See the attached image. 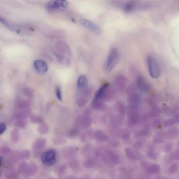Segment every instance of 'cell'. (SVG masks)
<instances>
[{
  "label": "cell",
  "mask_w": 179,
  "mask_h": 179,
  "mask_svg": "<svg viewBox=\"0 0 179 179\" xmlns=\"http://www.w3.org/2000/svg\"><path fill=\"white\" fill-rule=\"evenodd\" d=\"M7 128V126L5 123H0V135L4 133L5 131Z\"/></svg>",
  "instance_id": "21"
},
{
  "label": "cell",
  "mask_w": 179,
  "mask_h": 179,
  "mask_svg": "<svg viewBox=\"0 0 179 179\" xmlns=\"http://www.w3.org/2000/svg\"><path fill=\"white\" fill-rule=\"evenodd\" d=\"M135 4L134 3H128L125 5L124 9L126 12H130L133 11L135 9Z\"/></svg>",
  "instance_id": "14"
},
{
  "label": "cell",
  "mask_w": 179,
  "mask_h": 179,
  "mask_svg": "<svg viewBox=\"0 0 179 179\" xmlns=\"http://www.w3.org/2000/svg\"><path fill=\"white\" fill-rule=\"evenodd\" d=\"M3 158L2 157L0 156V166H1L3 163Z\"/></svg>",
  "instance_id": "23"
},
{
  "label": "cell",
  "mask_w": 179,
  "mask_h": 179,
  "mask_svg": "<svg viewBox=\"0 0 179 179\" xmlns=\"http://www.w3.org/2000/svg\"><path fill=\"white\" fill-rule=\"evenodd\" d=\"M56 153L53 150H49L44 152L42 155L41 160L44 166H53L56 161Z\"/></svg>",
  "instance_id": "4"
},
{
  "label": "cell",
  "mask_w": 179,
  "mask_h": 179,
  "mask_svg": "<svg viewBox=\"0 0 179 179\" xmlns=\"http://www.w3.org/2000/svg\"><path fill=\"white\" fill-rule=\"evenodd\" d=\"M147 170L150 173L157 174L160 171V166L156 164H152L147 167Z\"/></svg>",
  "instance_id": "10"
},
{
  "label": "cell",
  "mask_w": 179,
  "mask_h": 179,
  "mask_svg": "<svg viewBox=\"0 0 179 179\" xmlns=\"http://www.w3.org/2000/svg\"><path fill=\"white\" fill-rule=\"evenodd\" d=\"M109 160L114 164H118L119 163L120 157L116 154L113 152H109Z\"/></svg>",
  "instance_id": "11"
},
{
  "label": "cell",
  "mask_w": 179,
  "mask_h": 179,
  "mask_svg": "<svg viewBox=\"0 0 179 179\" xmlns=\"http://www.w3.org/2000/svg\"><path fill=\"white\" fill-rule=\"evenodd\" d=\"M88 86V80L85 76L81 75L79 77L77 84V88L78 90L80 92H85L87 89Z\"/></svg>",
  "instance_id": "8"
},
{
  "label": "cell",
  "mask_w": 179,
  "mask_h": 179,
  "mask_svg": "<svg viewBox=\"0 0 179 179\" xmlns=\"http://www.w3.org/2000/svg\"><path fill=\"white\" fill-rule=\"evenodd\" d=\"M139 88L143 91H148L149 90L150 86L145 80L142 77L138 78L137 81Z\"/></svg>",
  "instance_id": "9"
},
{
  "label": "cell",
  "mask_w": 179,
  "mask_h": 179,
  "mask_svg": "<svg viewBox=\"0 0 179 179\" xmlns=\"http://www.w3.org/2000/svg\"><path fill=\"white\" fill-rule=\"evenodd\" d=\"M148 156L149 158L152 159L154 160H156L157 159L158 155L156 152H154V151H149L147 153Z\"/></svg>",
  "instance_id": "17"
},
{
  "label": "cell",
  "mask_w": 179,
  "mask_h": 179,
  "mask_svg": "<svg viewBox=\"0 0 179 179\" xmlns=\"http://www.w3.org/2000/svg\"><path fill=\"white\" fill-rule=\"evenodd\" d=\"M147 64L150 76L154 79L158 78L160 74V69L158 63L156 59L152 56H148Z\"/></svg>",
  "instance_id": "3"
},
{
  "label": "cell",
  "mask_w": 179,
  "mask_h": 179,
  "mask_svg": "<svg viewBox=\"0 0 179 179\" xmlns=\"http://www.w3.org/2000/svg\"><path fill=\"white\" fill-rule=\"evenodd\" d=\"M0 22L2 23L6 27H7L10 30H12V31L16 32L18 33V31L15 28V27H14L13 26L11 25L5 19H4L1 16H0Z\"/></svg>",
  "instance_id": "12"
},
{
  "label": "cell",
  "mask_w": 179,
  "mask_h": 179,
  "mask_svg": "<svg viewBox=\"0 0 179 179\" xmlns=\"http://www.w3.org/2000/svg\"><path fill=\"white\" fill-rule=\"evenodd\" d=\"M96 137L97 139L99 141H103L106 140V137L103 133L99 132L97 133Z\"/></svg>",
  "instance_id": "19"
},
{
  "label": "cell",
  "mask_w": 179,
  "mask_h": 179,
  "mask_svg": "<svg viewBox=\"0 0 179 179\" xmlns=\"http://www.w3.org/2000/svg\"><path fill=\"white\" fill-rule=\"evenodd\" d=\"M109 86L108 83H105L95 93L93 101H101L104 98Z\"/></svg>",
  "instance_id": "7"
},
{
  "label": "cell",
  "mask_w": 179,
  "mask_h": 179,
  "mask_svg": "<svg viewBox=\"0 0 179 179\" xmlns=\"http://www.w3.org/2000/svg\"><path fill=\"white\" fill-rule=\"evenodd\" d=\"M48 131V127L47 125L44 124L40 126V133L43 134L47 133Z\"/></svg>",
  "instance_id": "16"
},
{
  "label": "cell",
  "mask_w": 179,
  "mask_h": 179,
  "mask_svg": "<svg viewBox=\"0 0 179 179\" xmlns=\"http://www.w3.org/2000/svg\"><path fill=\"white\" fill-rule=\"evenodd\" d=\"M173 148V145L171 143H169L166 145V152L167 153H169L172 150Z\"/></svg>",
  "instance_id": "22"
},
{
  "label": "cell",
  "mask_w": 179,
  "mask_h": 179,
  "mask_svg": "<svg viewBox=\"0 0 179 179\" xmlns=\"http://www.w3.org/2000/svg\"><path fill=\"white\" fill-rule=\"evenodd\" d=\"M34 67L36 72L40 75H44L48 70V66L45 62L37 60L34 63Z\"/></svg>",
  "instance_id": "6"
},
{
  "label": "cell",
  "mask_w": 179,
  "mask_h": 179,
  "mask_svg": "<svg viewBox=\"0 0 179 179\" xmlns=\"http://www.w3.org/2000/svg\"><path fill=\"white\" fill-rule=\"evenodd\" d=\"M68 2L66 1L54 0L49 1L46 5L48 11L51 13H57L62 12L67 8Z\"/></svg>",
  "instance_id": "1"
},
{
  "label": "cell",
  "mask_w": 179,
  "mask_h": 179,
  "mask_svg": "<svg viewBox=\"0 0 179 179\" xmlns=\"http://www.w3.org/2000/svg\"><path fill=\"white\" fill-rule=\"evenodd\" d=\"M118 58L117 49L115 48L111 49L105 61L104 68L106 72H110L113 70L118 62Z\"/></svg>",
  "instance_id": "2"
},
{
  "label": "cell",
  "mask_w": 179,
  "mask_h": 179,
  "mask_svg": "<svg viewBox=\"0 0 179 179\" xmlns=\"http://www.w3.org/2000/svg\"><path fill=\"white\" fill-rule=\"evenodd\" d=\"M179 157V154L178 151H176L171 154L170 158L173 160H178Z\"/></svg>",
  "instance_id": "20"
},
{
  "label": "cell",
  "mask_w": 179,
  "mask_h": 179,
  "mask_svg": "<svg viewBox=\"0 0 179 179\" xmlns=\"http://www.w3.org/2000/svg\"><path fill=\"white\" fill-rule=\"evenodd\" d=\"M56 95L57 98L58 99L59 101H62V97L61 89L58 86V87H57L56 88Z\"/></svg>",
  "instance_id": "15"
},
{
  "label": "cell",
  "mask_w": 179,
  "mask_h": 179,
  "mask_svg": "<svg viewBox=\"0 0 179 179\" xmlns=\"http://www.w3.org/2000/svg\"><path fill=\"white\" fill-rule=\"evenodd\" d=\"M126 155L127 158L131 160H136L137 157L135 156L133 152L129 148H126L125 149Z\"/></svg>",
  "instance_id": "13"
},
{
  "label": "cell",
  "mask_w": 179,
  "mask_h": 179,
  "mask_svg": "<svg viewBox=\"0 0 179 179\" xmlns=\"http://www.w3.org/2000/svg\"><path fill=\"white\" fill-rule=\"evenodd\" d=\"M125 179H134L133 178H132V177L128 176L127 177H126V178Z\"/></svg>",
  "instance_id": "24"
},
{
  "label": "cell",
  "mask_w": 179,
  "mask_h": 179,
  "mask_svg": "<svg viewBox=\"0 0 179 179\" xmlns=\"http://www.w3.org/2000/svg\"><path fill=\"white\" fill-rule=\"evenodd\" d=\"M178 170V165L176 163L172 164L170 168L169 172L170 173L174 174Z\"/></svg>",
  "instance_id": "18"
},
{
  "label": "cell",
  "mask_w": 179,
  "mask_h": 179,
  "mask_svg": "<svg viewBox=\"0 0 179 179\" xmlns=\"http://www.w3.org/2000/svg\"><path fill=\"white\" fill-rule=\"evenodd\" d=\"M79 21L82 25L93 33L96 34H99L101 33V29L99 26L92 21L84 19H80Z\"/></svg>",
  "instance_id": "5"
}]
</instances>
